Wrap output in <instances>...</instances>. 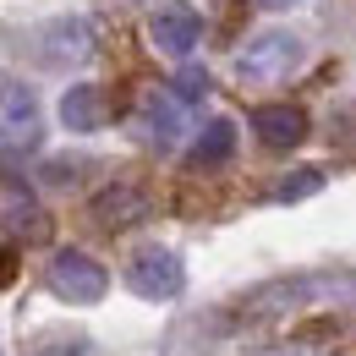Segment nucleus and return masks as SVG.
Here are the masks:
<instances>
[{
  "mask_svg": "<svg viewBox=\"0 0 356 356\" xmlns=\"http://www.w3.org/2000/svg\"><path fill=\"white\" fill-rule=\"evenodd\" d=\"M39 143V104L17 77H6V154H22Z\"/></svg>",
  "mask_w": 356,
  "mask_h": 356,
  "instance_id": "7",
  "label": "nucleus"
},
{
  "mask_svg": "<svg viewBox=\"0 0 356 356\" xmlns=\"http://www.w3.org/2000/svg\"><path fill=\"white\" fill-rule=\"evenodd\" d=\"M323 186V170H296V176H285L274 186V203H296V197H312Z\"/></svg>",
  "mask_w": 356,
  "mask_h": 356,
  "instance_id": "13",
  "label": "nucleus"
},
{
  "mask_svg": "<svg viewBox=\"0 0 356 356\" xmlns=\"http://www.w3.org/2000/svg\"><path fill=\"white\" fill-rule=\"evenodd\" d=\"M93 220L110 225V230H127V225L148 220V192H143V186H132V181L104 186V192L93 197Z\"/></svg>",
  "mask_w": 356,
  "mask_h": 356,
  "instance_id": "8",
  "label": "nucleus"
},
{
  "mask_svg": "<svg viewBox=\"0 0 356 356\" xmlns=\"http://www.w3.org/2000/svg\"><path fill=\"white\" fill-rule=\"evenodd\" d=\"M49 291L55 296H66V302H83V307H93V302H104V291H110V274L93 264L88 252H55L49 258Z\"/></svg>",
  "mask_w": 356,
  "mask_h": 356,
  "instance_id": "3",
  "label": "nucleus"
},
{
  "mask_svg": "<svg viewBox=\"0 0 356 356\" xmlns=\"http://www.w3.org/2000/svg\"><path fill=\"white\" fill-rule=\"evenodd\" d=\"M22 214H33V197H22V181L6 176V236H22Z\"/></svg>",
  "mask_w": 356,
  "mask_h": 356,
  "instance_id": "14",
  "label": "nucleus"
},
{
  "mask_svg": "<svg viewBox=\"0 0 356 356\" xmlns=\"http://www.w3.org/2000/svg\"><path fill=\"white\" fill-rule=\"evenodd\" d=\"M104 121H110V99H104V88L72 83V88L60 93V127H66V132H99Z\"/></svg>",
  "mask_w": 356,
  "mask_h": 356,
  "instance_id": "9",
  "label": "nucleus"
},
{
  "mask_svg": "<svg viewBox=\"0 0 356 356\" xmlns=\"http://www.w3.org/2000/svg\"><path fill=\"white\" fill-rule=\"evenodd\" d=\"M302 39L296 33H285V28H268L258 39H247V44L236 49V72H241V83H280V77H291L296 66H302Z\"/></svg>",
  "mask_w": 356,
  "mask_h": 356,
  "instance_id": "1",
  "label": "nucleus"
},
{
  "mask_svg": "<svg viewBox=\"0 0 356 356\" xmlns=\"http://www.w3.org/2000/svg\"><path fill=\"white\" fill-rule=\"evenodd\" d=\"M236 154V121H209L203 132H197V143H192V165L197 170H214V165H225Z\"/></svg>",
  "mask_w": 356,
  "mask_h": 356,
  "instance_id": "11",
  "label": "nucleus"
},
{
  "mask_svg": "<svg viewBox=\"0 0 356 356\" xmlns=\"http://www.w3.org/2000/svg\"><path fill=\"white\" fill-rule=\"evenodd\" d=\"M252 132L264 137L268 148H296L307 137V115L296 104H264V110H252Z\"/></svg>",
  "mask_w": 356,
  "mask_h": 356,
  "instance_id": "10",
  "label": "nucleus"
},
{
  "mask_svg": "<svg viewBox=\"0 0 356 356\" xmlns=\"http://www.w3.org/2000/svg\"><path fill=\"white\" fill-rule=\"evenodd\" d=\"M148 39H154V49L159 55H192L197 49V39H203V17L192 11V6H181V0H170V6H154V17H148Z\"/></svg>",
  "mask_w": 356,
  "mask_h": 356,
  "instance_id": "4",
  "label": "nucleus"
},
{
  "mask_svg": "<svg viewBox=\"0 0 356 356\" xmlns=\"http://www.w3.org/2000/svg\"><path fill=\"white\" fill-rule=\"evenodd\" d=\"M39 55H44V66H83L93 55V33L83 17H55L39 28Z\"/></svg>",
  "mask_w": 356,
  "mask_h": 356,
  "instance_id": "5",
  "label": "nucleus"
},
{
  "mask_svg": "<svg viewBox=\"0 0 356 356\" xmlns=\"http://www.w3.org/2000/svg\"><path fill=\"white\" fill-rule=\"evenodd\" d=\"M127 285L148 302H176L181 285H186V268H181L176 247H143L132 264H127Z\"/></svg>",
  "mask_w": 356,
  "mask_h": 356,
  "instance_id": "2",
  "label": "nucleus"
},
{
  "mask_svg": "<svg viewBox=\"0 0 356 356\" xmlns=\"http://www.w3.org/2000/svg\"><path fill=\"white\" fill-rule=\"evenodd\" d=\"M83 176V165H77V159H72V165H66V159H55V165H49V181H77Z\"/></svg>",
  "mask_w": 356,
  "mask_h": 356,
  "instance_id": "16",
  "label": "nucleus"
},
{
  "mask_svg": "<svg viewBox=\"0 0 356 356\" xmlns=\"http://www.w3.org/2000/svg\"><path fill=\"white\" fill-rule=\"evenodd\" d=\"M28 356H88V340H83V329H44V334H33Z\"/></svg>",
  "mask_w": 356,
  "mask_h": 356,
  "instance_id": "12",
  "label": "nucleus"
},
{
  "mask_svg": "<svg viewBox=\"0 0 356 356\" xmlns=\"http://www.w3.org/2000/svg\"><path fill=\"white\" fill-rule=\"evenodd\" d=\"M181 132H186V99H181L176 88L148 93V99H143V137H148L159 154H170L181 143Z\"/></svg>",
  "mask_w": 356,
  "mask_h": 356,
  "instance_id": "6",
  "label": "nucleus"
},
{
  "mask_svg": "<svg viewBox=\"0 0 356 356\" xmlns=\"http://www.w3.org/2000/svg\"><path fill=\"white\" fill-rule=\"evenodd\" d=\"M258 6H268V11H291L296 0H258Z\"/></svg>",
  "mask_w": 356,
  "mask_h": 356,
  "instance_id": "17",
  "label": "nucleus"
},
{
  "mask_svg": "<svg viewBox=\"0 0 356 356\" xmlns=\"http://www.w3.org/2000/svg\"><path fill=\"white\" fill-rule=\"evenodd\" d=\"M176 93L186 99V104H197V99L209 93V72H203V66H181L176 72Z\"/></svg>",
  "mask_w": 356,
  "mask_h": 356,
  "instance_id": "15",
  "label": "nucleus"
}]
</instances>
